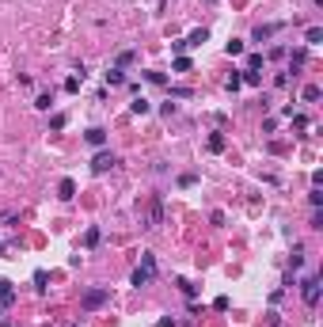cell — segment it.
Returning <instances> with one entry per match:
<instances>
[{
  "mask_svg": "<svg viewBox=\"0 0 323 327\" xmlns=\"http://www.w3.org/2000/svg\"><path fill=\"white\" fill-rule=\"evenodd\" d=\"M107 301H111V289H107V285H92V289H84V297H80V308L95 312V308H103Z\"/></svg>",
  "mask_w": 323,
  "mask_h": 327,
  "instance_id": "cell-1",
  "label": "cell"
},
{
  "mask_svg": "<svg viewBox=\"0 0 323 327\" xmlns=\"http://www.w3.org/2000/svg\"><path fill=\"white\" fill-rule=\"evenodd\" d=\"M152 278H156V255H148V251H145V255H141V267L133 270V285L141 289V285H148Z\"/></svg>",
  "mask_w": 323,
  "mask_h": 327,
  "instance_id": "cell-2",
  "label": "cell"
},
{
  "mask_svg": "<svg viewBox=\"0 0 323 327\" xmlns=\"http://www.w3.org/2000/svg\"><path fill=\"white\" fill-rule=\"evenodd\" d=\"M300 297H304L308 308H315V304H319V278H304V282H300Z\"/></svg>",
  "mask_w": 323,
  "mask_h": 327,
  "instance_id": "cell-3",
  "label": "cell"
},
{
  "mask_svg": "<svg viewBox=\"0 0 323 327\" xmlns=\"http://www.w3.org/2000/svg\"><path fill=\"white\" fill-rule=\"evenodd\" d=\"M114 164H118V156H114V152H95V160H92V172H95V175H103V172H111Z\"/></svg>",
  "mask_w": 323,
  "mask_h": 327,
  "instance_id": "cell-4",
  "label": "cell"
},
{
  "mask_svg": "<svg viewBox=\"0 0 323 327\" xmlns=\"http://www.w3.org/2000/svg\"><path fill=\"white\" fill-rule=\"evenodd\" d=\"M16 304V289H12V282H4L0 278V319H4V312Z\"/></svg>",
  "mask_w": 323,
  "mask_h": 327,
  "instance_id": "cell-5",
  "label": "cell"
},
{
  "mask_svg": "<svg viewBox=\"0 0 323 327\" xmlns=\"http://www.w3.org/2000/svg\"><path fill=\"white\" fill-rule=\"evenodd\" d=\"M278 31H281V23H259L255 27V31H251V38H255V42H266V38H274V35H278Z\"/></svg>",
  "mask_w": 323,
  "mask_h": 327,
  "instance_id": "cell-6",
  "label": "cell"
},
{
  "mask_svg": "<svg viewBox=\"0 0 323 327\" xmlns=\"http://www.w3.org/2000/svg\"><path fill=\"white\" fill-rule=\"evenodd\" d=\"M84 141H88V145H92V148H103V145H107V129L92 126V129H88V133H84Z\"/></svg>",
  "mask_w": 323,
  "mask_h": 327,
  "instance_id": "cell-7",
  "label": "cell"
},
{
  "mask_svg": "<svg viewBox=\"0 0 323 327\" xmlns=\"http://www.w3.org/2000/svg\"><path fill=\"white\" fill-rule=\"evenodd\" d=\"M57 194H61L65 202H68V198H76V183H72V179H61V183H57Z\"/></svg>",
  "mask_w": 323,
  "mask_h": 327,
  "instance_id": "cell-8",
  "label": "cell"
},
{
  "mask_svg": "<svg viewBox=\"0 0 323 327\" xmlns=\"http://www.w3.org/2000/svg\"><path fill=\"white\" fill-rule=\"evenodd\" d=\"M129 111H133V114H148V111H152V103H148L145 95H137L133 103H129Z\"/></svg>",
  "mask_w": 323,
  "mask_h": 327,
  "instance_id": "cell-9",
  "label": "cell"
},
{
  "mask_svg": "<svg viewBox=\"0 0 323 327\" xmlns=\"http://www.w3.org/2000/svg\"><path fill=\"white\" fill-rule=\"evenodd\" d=\"M304 42H308V46H319V42H323V27H308V31H304Z\"/></svg>",
  "mask_w": 323,
  "mask_h": 327,
  "instance_id": "cell-10",
  "label": "cell"
},
{
  "mask_svg": "<svg viewBox=\"0 0 323 327\" xmlns=\"http://www.w3.org/2000/svg\"><path fill=\"white\" fill-rule=\"evenodd\" d=\"M164 221V206H160V198L152 202V213H148V228H156V224Z\"/></svg>",
  "mask_w": 323,
  "mask_h": 327,
  "instance_id": "cell-11",
  "label": "cell"
},
{
  "mask_svg": "<svg viewBox=\"0 0 323 327\" xmlns=\"http://www.w3.org/2000/svg\"><path fill=\"white\" fill-rule=\"evenodd\" d=\"M103 240V232H99V228H95V224H92V228H88V232H84V248H95V243H99Z\"/></svg>",
  "mask_w": 323,
  "mask_h": 327,
  "instance_id": "cell-12",
  "label": "cell"
},
{
  "mask_svg": "<svg viewBox=\"0 0 323 327\" xmlns=\"http://www.w3.org/2000/svg\"><path fill=\"white\" fill-rule=\"evenodd\" d=\"M107 84H111V88L126 84V72H122V69H111V72H107Z\"/></svg>",
  "mask_w": 323,
  "mask_h": 327,
  "instance_id": "cell-13",
  "label": "cell"
},
{
  "mask_svg": "<svg viewBox=\"0 0 323 327\" xmlns=\"http://www.w3.org/2000/svg\"><path fill=\"white\" fill-rule=\"evenodd\" d=\"M263 65H266V57H263V53H251V57H247V69H251V72H259Z\"/></svg>",
  "mask_w": 323,
  "mask_h": 327,
  "instance_id": "cell-14",
  "label": "cell"
},
{
  "mask_svg": "<svg viewBox=\"0 0 323 327\" xmlns=\"http://www.w3.org/2000/svg\"><path fill=\"white\" fill-rule=\"evenodd\" d=\"M239 80H244V84H251V88L263 84V76H259V72H251V69H244V76H239Z\"/></svg>",
  "mask_w": 323,
  "mask_h": 327,
  "instance_id": "cell-15",
  "label": "cell"
},
{
  "mask_svg": "<svg viewBox=\"0 0 323 327\" xmlns=\"http://www.w3.org/2000/svg\"><path fill=\"white\" fill-rule=\"evenodd\" d=\"M34 107H38V111H50V107H53V95H50V92L38 95V99H34Z\"/></svg>",
  "mask_w": 323,
  "mask_h": 327,
  "instance_id": "cell-16",
  "label": "cell"
},
{
  "mask_svg": "<svg viewBox=\"0 0 323 327\" xmlns=\"http://www.w3.org/2000/svg\"><path fill=\"white\" fill-rule=\"evenodd\" d=\"M209 148H213V152H224V133H213V137H209Z\"/></svg>",
  "mask_w": 323,
  "mask_h": 327,
  "instance_id": "cell-17",
  "label": "cell"
},
{
  "mask_svg": "<svg viewBox=\"0 0 323 327\" xmlns=\"http://www.w3.org/2000/svg\"><path fill=\"white\" fill-rule=\"evenodd\" d=\"M205 38H209V31H190V38H187V42H190V46H202Z\"/></svg>",
  "mask_w": 323,
  "mask_h": 327,
  "instance_id": "cell-18",
  "label": "cell"
},
{
  "mask_svg": "<svg viewBox=\"0 0 323 327\" xmlns=\"http://www.w3.org/2000/svg\"><path fill=\"white\" fill-rule=\"evenodd\" d=\"M319 95H323L319 88H315V84H308V88H304V103H315V99H319Z\"/></svg>",
  "mask_w": 323,
  "mask_h": 327,
  "instance_id": "cell-19",
  "label": "cell"
},
{
  "mask_svg": "<svg viewBox=\"0 0 323 327\" xmlns=\"http://www.w3.org/2000/svg\"><path fill=\"white\" fill-rule=\"evenodd\" d=\"M126 65H133V50H126V53H118V69H126Z\"/></svg>",
  "mask_w": 323,
  "mask_h": 327,
  "instance_id": "cell-20",
  "label": "cell"
},
{
  "mask_svg": "<svg viewBox=\"0 0 323 327\" xmlns=\"http://www.w3.org/2000/svg\"><path fill=\"white\" fill-rule=\"evenodd\" d=\"M224 50H228V53H232V57H239V53H244V42H236V38H232V42H228V46H224Z\"/></svg>",
  "mask_w": 323,
  "mask_h": 327,
  "instance_id": "cell-21",
  "label": "cell"
},
{
  "mask_svg": "<svg viewBox=\"0 0 323 327\" xmlns=\"http://www.w3.org/2000/svg\"><path fill=\"white\" fill-rule=\"evenodd\" d=\"M80 80H84V76H68L65 80V92H80Z\"/></svg>",
  "mask_w": 323,
  "mask_h": 327,
  "instance_id": "cell-22",
  "label": "cell"
},
{
  "mask_svg": "<svg viewBox=\"0 0 323 327\" xmlns=\"http://www.w3.org/2000/svg\"><path fill=\"white\" fill-rule=\"evenodd\" d=\"M175 72H190V57H175Z\"/></svg>",
  "mask_w": 323,
  "mask_h": 327,
  "instance_id": "cell-23",
  "label": "cell"
},
{
  "mask_svg": "<svg viewBox=\"0 0 323 327\" xmlns=\"http://www.w3.org/2000/svg\"><path fill=\"white\" fill-rule=\"evenodd\" d=\"M308 202H312V206H315V209H319V206H323V194H319V187H315V190H312V194H308Z\"/></svg>",
  "mask_w": 323,
  "mask_h": 327,
  "instance_id": "cell-24",
  "label": "cell"
},
{
  "mask_svg": "<svg viewBox=\"0 0 323 327\" xmlns=\"http://www.w3.org/2000/svg\"><path fill=\"white\" fill-rule=\"evenodd\" d=\"M4 251H8V248H4V243H0V255H4Z\"/></svg>",
  "mask_w": 323,
  "mask_h": 327,
  "instance_id": "cell-25",
  "label": "cell"
}]
</instances>
